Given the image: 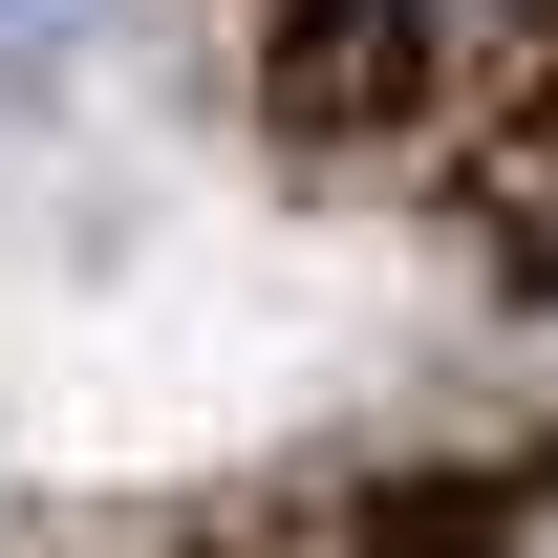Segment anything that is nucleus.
<instances>
[{
    "label": "nucleus",
    "mask_w": 558,
    "mask_h": 558,
    "mask_svg": "<svg viewBox=\"0 0 558 558\" xmlns=\"http://www.w3.org/2000/svg\"><path fill=\"white\" fill-rule=\"evenodd\" d=\"M365 558H515V494L494 473H409V515H387Z\"/></svg>",
    "instance_id": "f257e3e1"
},
{
    "label": "nucleus",
    "mask_w": 558,
    "mask_h": 558,
    "mask_svg": "<svg viewBox=\"0 0 558 558\" xmlns=\"http://www.w3.org/2000/svg\"><path fill=\"white\" fill-rule=\"evenodd\" d=\"M44 44H65V0H0V65H44Z\"/></svg>",
    "instance_id": "f03ea898"
}]
</instances>
